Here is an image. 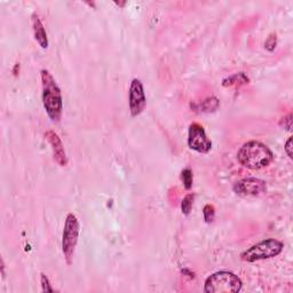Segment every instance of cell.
I'll return each mask as SVG.
<instances>
[{"label": "cell", "instance_id": "obj_1", "mask_svg": "<svg viewBox=\"0 0 293 293\" xmlns=\"http://www.w3.org/2000/svg\"><path fill=\"white\" fill-rule=\"evenodd\" d=\"M42 85V103L48 117L53 122H59L63 110L62 93L52 74L46 69L41 71Z\"/></svg>", "mask_w": 293, "mask_h": 293}, {"label": "cell", "instance_id": "obj_2", "mask_svg": "<svg viewBox=\"0 0 293 293\" xmlns=\"http://www.w3.org/2000/svg\"><path fill=\"white\" fill-rule=\"evenodd\" d=\"M237 159L244 167L260 169L267 167L274 159L273 151L260 141H249L241 147Z\"/></svg>", "mask_w": 293, "mask_h": 293}, {"label": "cell", "instance_id": "obj_3", "mask_svg": "<svg viewBox=\"0 0 293 293\" xmlns=\"http://www.w3.org/2000/svg\"><path fill=\"white\" fill-rule=\"evenodd\" d=\"M243 283L236 274L231 271H216L206 278L204 291L206 293H236L242 290Z\"/></svg>", "mask_w": 293, "mask_h": 293}, {"label": "cell", "instance_id": "obj_4", "mask_svg": "<svg viewBox=\"0 0 293 293\" xmlns=\"http://www.w3.org/2000/svg\"><path fill=\"white\" fill-rule=\"evenodd\" d=\"M283 248L284 244L281 241L270 238V240H265L245 250L241 254V258L247 262H255L258 260L275 258L283 251Z\"/></svg>", "mask_w": 293, "mask_h": 293}, {"label": "cell", "instance_id": "obj_5", "mask_svg": "<svg viewBox=\"0 0 293 293\" xmlns=\"http://www.w3.org/2000/svg\"><path fill=\"white\" fill-rule=\"evenodd\" d=\"M79 231H81V226H79L77 216L72 213H69L66 218V222H64L62 234V252L68 265H71L72 260H74L75 250L78 243Z\"/></svg>", "mask_w": 293, "mask_h": 293}, {"label": "cell", "instance_id": "obj_6", "mask_svg": "<svg viewBox=\"0 0 293 293\" xmlns=\"http://www.w3.org/2000/svg\"><path fill=\"white\" fill-rule=\"evenodd\" d=\"M188 146L197 153L206 154L211 150L212 141L206 135L204 127L198 123H193L188 131Z\"/></svg>", "mask_w": 293, "mask_h": 293}, {"label": "cell", "instance_id": "obj_7", "mask_svg": "<svg viewBox=\"0 0 293 293\" xmlns=\"http://www.w3.org/2000/svg\"><path fill=\"white\" fill-rule=\"evenodd\" d=\"M147 104V97L144 93V88L140 79L134 78L129 85L128 92V106L129 111L133 117H136L142 114Z\"/></svg>", "mask_w": 293, "mask_h": 293}, {"label": "cell", "instance_id": "obj_8", "mask_svg": "<svg viewBox=\"0 0 293 293\" xmlns=\"http://www.w3.org/2000/svg\"><path fill=\"white\" fill-rule=\"evenodd\" d=\"M233 189L237 195L241 196H259L266 193V182L261 179L245 178L237 181L234 184Z\"/></svg>", "mask_w": 293, "mask_h": 293}, {"label": "cell", "instance_id": "obj_9", "mask_svg": "<svg viewBox=\"0 0 293 293\" xmlns=\"http://www.w3.org/2000/svg\"><path fill=\"white\" fill-rule=\"evenodd\" d=\"M45 137L49 142L50 146H52L54 161H55L60 166H66L68 164L67 153L59 135L54 131H47L45 133Z\"/></svg>", "mask_w": 293, "mask_h": 293}, {"label": "cell", "instance_id": "obj_10", "mask_svg": "<svg viewBox=\"0 0 293 293\" xmlns=\"http://www.w3.org/2000/svg\"><path fill=\"white\" fill-rule=\"evenodd\" d=\"M32 29H34L35 39L37 41L39 46H41L42 48H47V47H48V38H47L44 24H42L37 14L32 15Z\"/></svg>", "mask_w": 293, "mask_h": 293}, {"label": "cell", "instance_id": "obj_11", "mask_svg": "<svg viewBox=\"0 0 293 293\" xmlns=\"http://www.w3.org/2000/svg\"><path fill=\"white\" fill-rule=\"evenodd\" d=\"M250 79L244 72H238V74H235L230 77H227L223 79L222 85L227 87V86H233V85H245L249 84Z\"/></svg>", "mask_w": 293, "mask_h": 293}, {"label": "cell", "instance_id": "obj_12", "mask_svg": "<svg viewBox=\"0 0 293 293\" xmlns=\"http://www.w3.org/2000/svg\"><path fill=\"white\" fill-rule=\"evenodd\" d=\"M219 107V100L215 96L208 97L204 100L203 102L200 103L197 106V110L202 111V113H211V111H215Z\"/></svg>", "mask_w": 293, "mask_h": 293}, {"label": "cell", "instance_id": "obj_13", "mask_svg": "<svg viewBox=\"0 0 293 293\" xmlns=\"http://www.w3.org/2000/svg\"><path fill=\"white\" fill-rule=\"evenodd\" d=\"M194 200H195L194 194H188V195H186V196H184L182 203H181V211H182L184 215L190 214L191 209H193Z\"/></svg>", "mask_w": 293, "mask_h": 293}, {"label": "cell", "instance_id": "obj_14", "mask_svg": "<svg viewBox=\"0 0 293 293\" xmlns=\"http://www.w3.org/2000/svg\"><path fill=\"white\" fill-rule=\"evenodd\" d=\"M181 178H182L183 181V184H184V188H186L187 190L191 189V187H193V171H191L190 168H184L182 173H181Z\"/></svg>", "mask_w": 293, "mask_h": 293}, {"label": "cell", "instance_id": "obj_15", "mask_svg": "<svg viewBox=\"0 0 293 293\" xmlns=\"http://www.w3.org/2000/svg\"><path fill=\"white\" fill-rule=\"evenodd\" d=\"M203 216L206 223L213 222V220H214V216H215L214 206L211 204H206L203 209Z\"/></svg>", "mask_w": 293, "mask_h": 293}, {"label": "cell", "instance_id": "obj_16", "mask_svg": "<svg viewBox=\"0 0 293 293\" xmlns=\"http://www.w3.org/2000/svg\"><path fill=\"white\" fill-rule=\"evenodd\" d=\"M276 45H277V38H276V35L275 34H271L268 38H267V41L265 42V47L266 49H268L269 52H273V50L276 48Z\"/></svg>", "mask_w": 293, "mask_h": 293}, {"label": "cell", "instance_id": "obj_17", "mask_svg": "<svg viewBox=\"0 0 293 293\" xmlns=\"http://www.w3.org/2000/svg\"><path fill=\"white\" fill-rule=\"evenodd\" d=\"M41 283H42V291H44V292H53L54 291L53 288L50 287L48 277H47L45 274H42L41 275Z\"/></svg>", "mask_w": 293, "mask_h": 293}, {"label": "cell", "instance_id": "obj_18", "mask_svg": "<svg viewBox=\"0 0 293 293\" xmlns=\"http://www.w3.org/2000/svg\"><path fill=\"white\" fill-rule=\"evenodd\" d=\"M284 150L287 155L289 156V158H292L293 157V153H292V136L289 137L287 143H285L284 146Z\"/></svg>", "mask_w": 293, "mask_h": 293}, {"label": "cell", "instance_id": "obj_19", "mask_svg": "<svg viewBox=\"0 0 293 293\" xmlns=\"http://www.w3.org/2000/svg\"><path fill=\"white\" fill-rule=\"evenodd\" d=\"M284 127L288 129V131H291L292 128V114H289L287 117H284Z\"/></svg>", "mask_w": 293, "mask_h": 293}, {"label": "cell", "instance_id": "obj_20", "mask_svg": "<svg viewBox=\"0 0 293 293\" xmlns=\"http://www.w3.org/2000/svg\"><path fill=\"white\" fill-rule=\"evenodd\" d=\"M117 3V5H119V6H124L125 5V2H116Z\"/></svg>", "mask_w": 293, "mask_h": 293}]
</instances>
